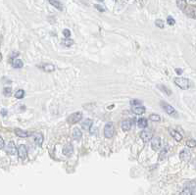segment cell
<instances>
[{
	"label": "cell",
	"instance_id": "obj_8",
	"mask_svg": "<svg viewBox=\"0 0 196 195\" xmlns=\"http://www.w3.org/2000/svg\"><path fill=\"white\" fill-rule=\"evenodd\" d=\"M6 152L9 155H15L17 153V148H16V145L13 141L8 142V144L6 146Z\"/></svg>",
	"mask_w": 196,
	"mask_h": 195
},
{
	"label": "cell",
	"instance_id": "obj_19",
	"mask_svg": "<svg viewBox=\"0 0 196 195\" xmlns=\"http://www.w3.org/2000/svg\"><path fill=\"white\" fill-rule=\"evenodd\" d=\"M91 126H92V120H90V119H86V120H84L82 123V128L84 130H89L91 128Z\"/></svg>",
	"mask_w": 196,
	"mask_h": 195
},
{
	"label": "cell",
	"instance_id": "obj_31",
	"mask_svg": "<svg viewBox=\"0 0 196 195\" xmlns=\"http://www.w3.org/2000/svg\"><path fill=\"white\" fill-rule=\"evenodd\" d=\"M167 23L170 25V26H174V25L176 24V21H175V19L173 17L169 16V17L167 18Z\"/></svg>",
	"mask_w": 196,
	"mask_h": 195
},
{
	"label": "cell",
	"instance_id": "obj_13",
	"mask_svg": "<svg viewBox=\"0 0 196 195\" xmlns=\"http://www.w3.org/2000/svg\"><path fill=\"white\" fill-rule=\"evenodd\" d=\"M170 134L172 135L173 137L175 138V140L176 141H181V139H183V135L179 134V132H177V130H172V128H170Z\"/></svg>",
	"mask_w": 196,
	"mask_h": 195
},
{
	"label": "cell",
	"instance_id": "obj_4",
	"mask_svg": "<svg viewBox=\"0 0 196 195\" xmlns=\"http://www.w3.org/2000/svg\"><path fill=\"white\" fill-rule=\"evenodd\" d=\"M161 107H162L164 109V111H165L168 115H170V116H175V117L177 116L176 109H175L174 107L171 106L170 104H168V103L162 101V102H161Z\"/></svg>",
	"mask_w": 196,
	"mask_h": 195
},
{
	"label": "cell",
	"instance_id": "obj_17",
	"mask_svg": "<svg viewBox=\"0 0 196 195\" xmlns=\"http://www.w3.org/2000/svg\"><path fill=\"white\" fill-rule=\"evenodd\" d=\"M15 134L16 135H18L19 137H23V138H25V137H27L29 136V132H26V130H20V128H16L15 130Z\"/></svg>",
	"mask_w": 196,
	"mask_h": 195
},
{
	"label": "cell",
	"instance_id": "obj_9",
	"mask_svg": "<svg viewBox=\"0 0 196 195\" xmlns=\"http://www.w3.org/2000/svg\"><path fill=\"white\" fill-rule=\"evenodd\" d=\"M179 158H181V161L188 162L191 158V153L187 150V149H183V150L179 153Z\"/></svg>",
	"mask_w": 196,
	"mask_h": 195
},
{
	"label": "cell",
	"instance_id": "obj_24",
	"mask_svg": "<svg viewBox=\"0 0 196 195\" xmlns=\"http://www.w3.org/2000/svg\"><path fill=\"white\" fill-rule=\"evenodd\" d=\"M24 96H25V90H23V89H19V90L16 91L15 97L17 98V99H22V98H24Z\"/></svg>",
	"mask_w": 196,
	"mask_h": 195
},
{
	"label": "cell",
	"instance_id": "obj_22",
	"mask_svg": "<svg viewBox=\"0 0 196 195\" xmlns=\"http://www.w3.org/2000/svg\"><path fill=\"white\" fill-rule=\"evenodd\" d=\"M168 152H169V146H166L165 148H163L162 152L159 154V161H162V160H164L166 158V156H167Z\"/></svg>",
	"mask_w": 196,
	"mask_h": 195
},
{
	"label": "cell",
	"instance_id": "obj_20",
	"mask_svg": "<svg viewBox=\"0 0 196 195\" xmlns=\"http://www.w3.org/2000/svg\"><path fill=\"white\" fill-rule=\"evenodd\" d=\"M12 66L15 69H20L24 66V63H23V61L21 59H14L12 62Z\"/></svg>",
	"mask_w": 196,
	"mask_h": 195
},
{
	"label": "cell",
	"instance_id": "obj_35",
	"mask_svg": "<svg viewBox=\"0 0 196 195\" xmlns=\"http://www.w3.org/2000/svg\"><path fill=\"white\" fill-rule=\"evenodd\" d=\"M4 146H5V142H4V139L0 136V149H3Z\"/></svg>",
	"mask_w": 196,
	"mask_h": 195
},
{
	"label": "cell",
	"instance_id": "obj_25",
	"mask_svg": "<svg viewBox=\"0 0 196 195\" xmlns=\"http://www.w3.org/2000/svg\"><path fill=\"white\" fill-rule=\"evenodd\" d=\"M62 43H63V45H65L66 47H70V46H72V45H73L74 40L70 39V38H66V39L62 40Z\"/></svg>",
	"mask_w": 196,
	"mask_h": 195
},
{
	"label": "cell",
	"instance_id": "obj_10",
	"mask_svg": "<svg viewBox=\"0 0 196 195\" xmlns=\"http://www.w3.org/2000/svg\"><path fill=\"white\" fill-rule=\"evenodd\" d=\"M131 110L134 114L137 115H141L145 113V107L142 106V105H135V106H131Z\"/></svg>",
	"mask_w": 196,
	"mask_h": 195
},
{
	"label": "cell",
	"instance_id": "obj_5",
	"mask_svg": "<svg viewBox=\"0 0 196 195\" xmlns=\"http://www.w3.org/2000/svg\"><path fill=\"white\" fill-rule=\"evenodd\" d=\"M17 153H18V156H19V158L21 160H26L27 157V146L24 145V144H21V145L18 147L17 149Z\"/></svg>",
	"mask_w": 196,
	"mask_h": 195
},
{
	"label": "cell",
	"instance_id": "obj_30",
	"mask_svg": "<svg viewBox=\"0 0 196 195\" xmlns=\"http://www.w3.org/2000/svg\"><path fill=\"white\" fill-rule=\"evenodd\" d=\"M179 195H192V191H191L190 188H185L181 192Z\"/></svg>",
	"mask_w": 196,
	"mask_h": 195
},
{
	"label": "cell",
	"instance_id": "obj_23",
	"mask_svg": "<svg viewBox=\"0 0 196 195\" xmlns=\"http://www.w3.org/2000/svg\"><path fill=\"white\" fill-rule=\"evenodd\" d=\"M177 5L181 10L184 11L186 9V7H187V3H186V0H177Z\"/></svg>",
	"mask_w": 196,
	"mask_h": 195
},
{
	"label": "cell",
	"instance_id": "obj_2",
	"mask_svg": "<svg viewBox=\"0 0 196 195\" xmlns=\"http://www.w3.org/2000/svg\"><path fill=\"white\" fill-rule=\"evenodd\" d=\"M115 134V128H114V124L113 123H107L105 125L104 128V135L106 138H111L113 137V135Z\"/></svg>",
	"mask_w": 196,
	"mask_h": 195
},
{
	"label": "cell",
	"instance_id": "obj_14",
	"mask_svg": "<svg viewBox=\"0 0 196 195\" xmlns=\"http://www.w3.org/2000/svg\"><path fill=\"white\" fill-rule=\"evenodd\" d=\"M44 140V137H43L42 134H34V142H35L36 145L41 146Z\"/></svg>",
	"mask_w": 196,
	"mask_h": 195
},
{
	"label": "cell",
	"instance_id": "obj_38",
	"mask_svg": "<svg viewBox=\"0 0 196 195\" xmlns=\"http://www.w3.org/2000/svg\"><path fill=\"white\" fill-rule=\"evenodd\" d=\"M1 115H2V116L5 117L6 115H7V110H6V109H2V110H1Z\"/></svg>",
	"mask_w": 196,
	"mask_h": 195
},
{
	"label": "cell",
	"instance_id": "obj_41",
	"mask_svg": "<svg viewBox=\"0 0 196 195\" xmlns=\"http://www.w3.org/2000/svg\"><path fill=\"white\" fill-rule=\"evenodd\" d=\"M0 60H1V54H0Z\"/></svg>",
	"mask_w": 196,
	"mask_h": 195
},
{
	"label": "cell",
	"instance_id": "obj_33",
	"mask_svg": "<svg viewBox=\"0 0 196 195\" xmlns=\"http://www.w3.org/2000/svg\"><path fill=\"white\" fill-rule=\"evenodd\" d=\"M63 34H64V36H65L66 38H69L71 36V31H69L68 29H65L63 31Z\"/></svg>",
	"mask_w": 196,
	"mask_h": 195
},
{
	"label": "cell",
	"instance_id": "obj_15",
	"mask_svg": "<svg viewBox=\"0 0 196 195\" xmlns=\"http://www.w3.org/2000/svg\"><path fill=\"white\" fill-rule=\"evenodd\" d=\"M49 1V3L51 4L52 6H54L56 9H58V10H63V5H62L61 3V0H48Z\"/></svg>",
	"mask_w": 196,
	"mask_h": 195
},
{
	"label": "cell",
	"instance_id": "obj_18",
	"mask_svg": "<svg viewBox=\"0 0 196 195\" xmlns=\"http://www.w3.org/2000/svg\"><path fill=\"white\" fill-rule=\"evenodd\" d=\"M137 126L139 128H145L148 126V123H147V119L145 118H139L137 121Z\"/></svg>",
	"mask_w": 196,
	"mask_h": 195
},
{
	"label": "cell",
	"instance_id": "obj_28",
	"mask_svg": "<svg viewBox=\"0 0 196 195\" xmlns=\"http://www.w3.org/2000/svg\"><path fill=\"white\" fill-rule=\"evenodd\" d=\"M3 94L6 96V97H9L12 94V88L11 87H5L3 89Z\"/></svg>",
	"mask_w": 196,
	"mask_h": 195
},
{
	"label": "cell",
	"instance_id": "obj_27",
	"mask_svg": "<svg viewBox=\"0 0 196 195\" xmlns=\"http://www.w3.org/2000/svg\"><path fill=\"white\" fill-rule=\"evenodd\" d=\"M149 120L153 121V122H160L161 121V117L157 114H151L149 116Z\"/></svg>",
	"mask_w": 196,
	"mask_h": 195
},
{
	"label": "cell",
	"instance_id": "obj_6",
	"mask_svg": "<svg viewBox=\"0 0 196 195\" xmlns=\"http://www.w3.org/2000/svg\"><path fill=\"white\" fill-rule=\"evenodd\" d=\"M140 138L142 139V141L144 142V143H146V142L150 141L152 138H153V132H151V130H143V132H141V134H140Z\"/></svg>",
	"mask_w": 196,
	"mask_h": 195
},
{
	"label": "cell",
	"instance_id": "obj_12",
	"mask_svg": "<svg viewBox=\"0 0 196 195\" xmlns=\"http://www.w3.org/2000/svg\"><path fill=\"white\" fill-rule=\"evenodd\" d=\"M73 151H74V147H73V145L71 143H68V144H66L65 146H64V148H63V154L65 155V156H71L73 154Z\"/></svg>",
	"mask_w": 196,
	"mask_h": 195
},
{
	"label": "cell",
	"instance_id": "obj_40",
	"mask_svg": "<svg viewBox=\"0 0 196 195\" xmlns=\"http://www.w3.org/2000/svg\"><path fill=\"white\" fill-rule=\"evenodd\" d=\"M98 1H100V2H103V1H104V0H98Z\"/></svg>",
	"mask_w": 196,
	"mask_h": 195
},
{
	"label": "cell",
	"instance_id": "obj_3",
	"mask_svg": "<svg viewBox=\"0 0 196 195\" xmlns=\"http://www.w3.org/2000/svg\"><path fill=\"white\" fill-rule=\"evenodd\" d=\"M175 83L181 89H187L189 87V81L185 77H176Z\"/></svg>",
	"mask_w": 196,
	"mask_h": 195
},
{
	"label": "cell",
	"instance_id": "obj_21",
	"mask_svg": "<svg viewBox=\"0 0 196 195\" xmlns=\"http://www.w3.org/2000/svg\"><path fill=\"white\" fill-rule=\"evenodd\" d=\"M41 69L47 73H51L55 70V67H54V65H52V64H45V65L41 66Z\"/></svg>",
	"mask_w": 196,
	"mask_h": 195
},
{
	"label": "cell",
	"instance_id": "obj_26",
	"mask_svg": "<svg viewBox=\"0 0 196 195\" xmlns=\"http://www.w3.org/2000/svg\"><path fill=\"white\" fill-rule=\"evenodd\" d=\"M158 87L160 88V90L164 91V92H165L167 95H171V94H172V91H171L170 89H168V87H166L165 85H162V84H159Z\"/></svg>",
	"mask_w": 196,
	"mask_h": 195
},
{
	"label": "cell",
	"instance_id": "obj_39",
	"mask_svg": "<svg viewBox=\"0 0 196 195\" xmlns=\"http://www.w3.org/2000/svg\"><path fill=\"white\" fill-rule=\"evenodd\" d=\"M176 72H177V75H181V74H183V70H181V69H176Z\"/></svg>",
	"mask_w": 196,
	"mask_h": 195
},
{
	"label": "cell",
	"instance_id": "obj_42",
	"mask_svg": "<svg viewBox=\"0 0 196 195\" xmlns=\"http://www.w3.org/2000/svg\"><path fill=\"white\" fill-rule=\"evenodd\" d=\"M191 1H196V0H191Z\"/></svg>",
	"mask_w": 196,
	"mask_h": 195
},
{
	"label": "cell",
	"instance_id": "obj_1",
	"mask_svg": "<svg viewBox=\"0 0 196 195\" xmlns=\"http://www.w3.org/2000/svg\"><path fill=\"white\" fill-rule=\"evenodd\" d=\"M82 118V112H75V113L71 114L70 116L68 117L67 119V122H68L70 125H74V124H77L78 122H80Z\"/></svg>",
	"mask_w": 196,
	"mask_h": 195
},
{
	"label": "cell",
	"instance_id": "obj_16",
	"mask_svg": "<svg viewBox=\"0 0 196 195\" xmlns=\"http://www.w3.org/2000/svg\"><path fill=\"white\" fill-rule=\"evenodd\" d=\"M82 136V132H80V130L76 128L75 130H73V138L75 139V140L78 141V140H80Z\"/></svg>",
	"mask_w": 196,
	"mask_h": 195
},
{
	"label": "cell",
	"instance_id": "obj_32",
	"mask_svg": "<svg viewBox=\"0 0 196 195\" xmlns=\"http://www.w3.org/2000/svg\"><path fill=\"white\" fill-rule=\"evenodd\" d=\"M155 25L158 27H160V29H163V27H164V22H163L162 20H160V19H158V20L155 21Z\"/></svg>",
	"mask_w": 196,
	"mask_h": 195
},
{
	"label": "cell",
	"instance_id": "obj_37",
	"mask_svg": "<svg viewBox=\"0 0 196 195\" xmlns=\"http://www.w3.org/2000/svg\"><path fill=\"white\" fill-rule=\"evenodd\" d=\"M96 132H97V128H90V134L93 135V134H96Z\"/></svg>",
	"mask_w": 196,
	"mask_h": 195
},
{
	"label": "cell",
	"instance_id": "obj_43",
	"mask_svg": "<svg viewBox=\"0 0 196 195\" xmlns=\"http://www.w3.org/2000/svg\"><path fill=\"white\" fill-rule=\"evenodd\" d=\"M192 195H193V193H192ZM194 195H196V193H195V194H194Z\"/></svg>",
	"mask_w": 196,
	"mask_h": 195
},
{
	"label": "cell",
	"instance_id": "obj_7",
	"mask_svg": "<svg viewBox=\"0 0 196 195\" xmlns=\"http://www.w3.org/2000/svg\"><path fill=\"white\" fill-rule=\"evenodd\" d=\"M151 148L154 151H158L161 148V138L159 136L153 137L151 139Z\"/></svg>",
	"mask_w": 196,
	"mask_h": 195
},
{
	"label": "cell",
	"instance_id": "obj_36",
	"mask_svg": "<svg viewBox=\"0 0 196 195\" xmlns=\"http://www.w3.org/2000/svg\"><path fill=\"white\" fill-rule=\"evenodd\" d=\"M95 8H97L99 11H101V12H104L105 11V8L103 6H100V5H97V4H96L95 5Z\"/></svg>",
	"mask_w": 196,
	"mask_h": 195
},
{
	"label": "cell",
	"instance_id": "obj_34",
	"mask_svg": "<svg viewBox=\"0 0 196 195\" xmlns=\"http://www.w3.org/2000/svg\"><path fill=\"white\" fill-rule=\"evenodd\" d=\"M130 104H131V106H135V105H141V102H140L139 100L134 99V100L130 101Z\"/></svg>",
	"mask_w": 196,
	"mask_h": 195
},
{
	"label": "cell",
	"instance_id": "obj_11",
	"mask_svg": "<svg viewBox=\"0 0 196 195\" xmlns=\"http://www.w3.org/2000/svg\"><path fill=\"white\" fill-rule=\"evenodd\" d=\"M131 127H132V120H124L123 121V123H122V130H124V132H128V130H130Z\"/></svg>",
	"mask_w": 196,
	"mask_h": 195
},
{
	"label": "cell",
	"instance_id": "obj_29",
	"mask_svg": "<svg viewBox=\"0 0 196 195\" xmlns=\"http://www.w3.org/2000/svg\"><path fill=\"white\" fill-rule=\"evenodd\" d=\"M186 145L189 148H194L196 147V141L194 139H189V140H187V142H186Z\"/></svg>",
	"mask_w": 196,
	"mask_h": 195
}]
</instances>
